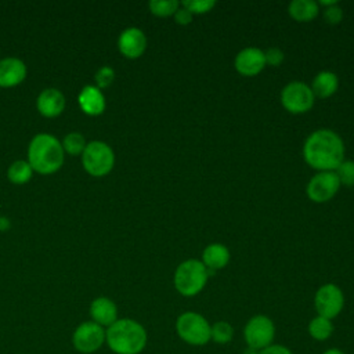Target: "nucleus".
I'll list each match as a JSON object with an SVG mask.
<instances>
[{"mask_svg":"<svg viewBox=\"0 0 354 354\" xmlns=\"http://www.w3.org/2000/svg\"><path fill=\"white\" fill-rule=\"evenodd\" d=\"M314 307L318 315L328 319L336 318L344 307V295L335 283H325L318 288L314 296Z\"/></svg>","mask_w":354,"mask_h":354,"instance_id":"nucleus-10","label":"nucleus"},{"mask_svg":"<svg viewBox=\"0 0 354 354\" xmlns=\"http://www.w3.org/2000/svg\"><path fill=\"white\" fill-rule=\"evenodd\" d=\"M259 354H293L292 350L283 344H270L268 347L259 351Z\"/></svg>","mask_w":354,"mask_h":354,"instance_id":"nucleus-32","label":"nucleus"},{"mask_svg":"<svg viewBox=\"0 0 354 354\" xmlns=\"http://www.w3.org/2000/svg\"><path fill=\"white\" fill-rule=\"evenodd\" d=\"M243 354H259V351H257V350H253V348L246 347V348H245V351H243Z\"/></svg>","mask_w":354,"mask_h":354,"instance_id":"nucleus-36","label":"nucleus"},{"mask_svg":"<svg viewBox=\"0 0 354 354\" xmlns=\"http://www.w3.org/2000/svg\"><path fill=\"white\" fill-rule=\"evenodd\" d=\"M26 77V65L15 57L0 59V87H14L22 83Z\"/></svg>","mask_w":354,"mask_h":354,"instance_id":"nucleus-15","label":"nucleus"},{"mask_svg":"<svg viewBox=\"0 0 354 354\" xmlns=\"http://www.w3.org/2000/svg\"><path fill=\"white\" fill-rule=\"evenodd\" d=\"M65 97L64 94L54 87L46 88L43 90L36 101V106L37 111L40 112V115L46 116V118H55L58 115L62 113V111L65 109Z\"/></svg>","mask_w":354,"mask_h":354,"instance_id":"nucleus-16","label":"nucleus"},{"mask_svg":"<svg viewBox=\"0 0 354 354\" xmlns=\"http://www.w3.org/2000/svg\"><path fill=\"white\" fill-rule=\"evenodd\" d=\"M234 339V326L227 321H217L210 325V340L217 344H227Z\"/></svg>","mask_w":354,"mask_h":354,"instance_id":"nucleus-23","label":"nucleus"},{"mask_svg":"<svg viewBox=\"0 0 354 354\" xmlns=\"http://www.w3.org/2000/svg\"><path fill=\"white\" fill-rule=\"evenodd\" d=\"M176 332L189 346H205L210 342V324L195 311H185L177 317Z\"/></svg>","mask_w":354,"mask_h":354,"instance_id":"nucleus-5","label":"nucleus"},{"mask_svg":"<svg viewBox=\"0 0 354 354\" xmlns=\"http://www.w3.org/2000/svg\"><path fill=\"white\" fill-rule=\"evenodd\" d=\"M288 12L297 22H308L318 15L319 6L314 0H293L288 6Z\"/></svg>","mask_w":354,"mask_h":354,"instance_id":"nucleus-20","label":"nucleus"},{"mask_svg":"<svg viewBox=\"0 0 354 354\" xmlns=\"http://www.w3.org/2000/svg\"><path fill=\"white\" fill-rule=\"evenodd\" d=\"M149 11L160 18H167L174 15L177 8L180 7V3L177 0H151L148 3Z\"/></svg>","mask_w":354,"mask_h":354,"instance_id":"nucleus-25","label":"nucleus"},{"mask_svg":"<svg viewBox=\"0 0 354 354\" xmlns=\"http://www.w3.org/2000/svg\"><path fill=\"white\" fill-rule=\"evenodd\" d=\"M180 4L184 8H187L192 15H195V14L209 12L216 6V1H213V0H185Z\"/></svg>","mask_w":354,"mask_h":354,"instance_id":"nucleus-27","label":"nucleus"},{"mask_svg":"<svg viewBox=\"0 0 354 354\" xmlns=\"http://www.w3.org/2000/svg\"><path fill=\"white\" fill-rule=\"evenodd\" d=\"M65 152L62 144L51 134H36L28 147V162L33 171L53 174L61 169Z\"/></svg>","mask_w":354,"mask_h":354,"instance_id":"nucleus-3","label":"nucleus"},{"mask_svg":"<svg viewBox=\"0 0 354 354\" xmlns=\"http://www.w3.org/2000/svg\"><path fill=\"white\" fill-rule=\"evenodd\" d=\"M275 337V325L272 319L264 314H256L245 324L243 340L249 348L263 350L272 344Z\"/></svg>","mask_w":354,"mask_h":354,"instance_id":"nucleus-7","label":"nucleus"},{"mask_svg":"<svg viewBox=\"0 0 354 354\" xmlns=\"http://www.w3.org/2000/svg\"><path fill=\"white\" fill-rule=\"evenodd\" d=\"M234 66L243 76H256L266 68L264 51L257 47H246L236 54Z\"/></svg>","mask_w":354,"mask_h":354,"instance_id":"nucleus-12","label":"nucleus"},{"mask_svg":"<svg viewBox=\"0 0 354 354\" xmlns=\"http://www.w3.org/2000/svg\"><path fill=\"white\" fill-rule=\"evenodd\" d=\"M322 354H346L343 350L340 348H336V347H330L328 350H325Z\"/></svg>","mask_w":354,"mask_h":354,"instance_id":"nucleus-35","label":"nucleus"},{"mask_svg":"<svg viewBox=\"0 0 354 354\" xmlns=\"http://www.w3.org/2000/svg\"><path fill=\"white\" fill-rule=\"evenodd\" d=\"M201 261L210 272L221 270L230 263V250L221 243H210L203 249Z\"/></svg>","mask_w":354,"mask_h":354,"instance_id":"nucleus-18","label":"nucleus"},{"mask_svg":"<svg viewBox=\"0 0 354 354\" xmlns=\"http://www.w3.org/2000/svg\"><path fill=\"white\" fill-rule=\"evenodd\" d=\"M73 348L80 354H94L105 344V328L90 321L80 322L71 337Z\"/></svg>","mask_w":354,"mask_h":354,"instance_id":"nucleus-8","label":"nucleus"},{"mask_svg":"<svg viewBox=\"0 0 354 354\" xmlns=\"http://www.w3.org/2000/svg\"><path fill=\"white\" fill-rule=\"evenodd\" d=\"M173 17H174V21H176L178 25H183V26L191 24V21H192V18H194V15H192L187 8H184L181 4H180V7L177 8V11L174 12Z\"/></svg>","mask_w":354,"mask_h":354,"instance_id":"nucleus-31","label":"nucleus"},{"mask_svg":"<svg viewBox=\"0 0 354 354\" xmlns=\"http://www.w3.org/2000/svg\"><path fill=\"white\" fill-rule=\"evenodd\" d=\"M337 87H339V79L336 73L330 71H321L319 73H317L310 86L314 97H318V98H329L337 91Z\"/></svg>","mask_w":354,"mask_h":354,"instance_id":"nucleus-19","label":"nucleus"},{"mask_svg":"<svg viewBox=\"0 0 354 354\" xmlns=\"http://www.w3.org/2000/svg\"><path fill=\"white\" fill-rule=\"evenodd\" d=\"M88 314L91 321L98 324L102 328L111 326L115 321H118V307L113 300L105 296L95 297L88 307Z\"/></svg>","mask_w":354,"mask_h":354,"instance_id":"nucleus-14","label":"nucleus"},{"mask_svg":"<svg viewBox=\"0 0 354 354\" xmlns=\"http://www.w3.org/2000/svg\"><path fill=\"white\" fill-rule=\"evenodd\" d=\"M10 227V221L7 217L0 216V231H6Z\"/></svg>","mask_w":354,"mask_h":354,"instance_id":"nucleus-34","label":"nucleus"},{"mask_svg":"<svg viewBox=\"0 0 354 354\" xmlns=\"http://www.w3.org/2000/svg\"><path fill=\"white\" fill-rule=\"evenodd\" d=\"M32 167L26 160H15L8 166L7 177L14 184H25L32 177Z\"/></svg>","mask_w":354,"mask_h":354,"instance_id":"nucleus-22","label":"nucleus"},{"mask_svg":"<svg viewBox=\"0 0 354 354\" xmlns=\"http://www.w3.org/2000/svg\"><path fill=\"white\" fill-rule=\"evenodd\" d=\"M324 15V19L326 24L329 25H337L342 22L343 19V10L336 4V6H332V7H328L324 10L322 12Z\"/></svg>","mask_w":354,"mask_h":354,"instance_id":"nucleus-29","label":"nucleus"},{"mask_svg":"<svg viewBox=\"0 0 354 354\" xmlns=\"http://www.w3.org/2000/svg\"><path fill=\"white\" fill-rule=\"evenodd\" d=\"M264 58H266V65L270 66H279L283 62V53L278 47H271L267 51H264Z\"/></svg>","mask_w":354,"mask_h":354,"instance_id":"nucleus-30","label":"nucleus"},{"mask_svg":"<svg viewBox=\"0 0 354 354\" xmlns=\"http://www.w3.org/2000/svg\"><path fill=\"white\" fill-rule=\"evenodd\" d=\"M210 271L201 260L189 259L180 263L174 271V288L185 297L196 296L207 283Z\"/></svg>","mask_w":354,"mask_h":354,"instance_id":"nucleus-4","label":"nucleus"},{"mask_svg":"<svg viewBox=\"0 0 354 354\" xmlns=\"http://www.w3.org/2000/svg\"><path fill=\"white\" fill-rule=\"evenodd\" d=\"M82 163L90 176L102 177L113 169L115 153L106 142L94 140L86 145L82 153Z\"/></svg>","mask_w":354,"mask_h":354,"instance_id":"nucleus-6","label":"nucleus"},{"mask_svg":"<svg viewBox=\"0 0 354 354\" xmlns=\"http://www.w3.org/2000/svg\"><path fill=\"white\" fill-rule=\"evenodd\" d=\"M307 330H308V335H310L314 340H317V342H325V340H328V339L333 335L335 326H333L332 319H328V318H325V317L317 315V317H314V318L308 322Z\"/></svg>","mask_w":354,"mask_h":354,"instance_id":"nucleus-21","label":"nucleus"},{"mask_svg":"<svg viewBox=\"0 0 354 354\" xmlns=\"http://www.w3.org/2000/svg\"><path fill=\"white\" fill-rule=\"evenodd\" d=\"M77 102L80 109L90 116L101 115L106 106L105 97L97 86H84L77 95Z\"/></svg>","mask_w":354,"mask_h":354,"instance_id":"nucleus-17","label":"nucleus"},{"mask_svg":"<svg viewBox=\"0 0 354 354\" xmlns=\"http://www.w3.org/2000/svg\"><path fill=\"white\" fill-rule=\"evenodd\" d=\"M317 4H318V6H322V7H325V8H328V7L336 6L337 1H336V0H319V1H317Z\"/></svg>","mask_w":354,"mask_h":354,"instance_id":"nucleus-33","label":"nucleus"},{"mask_svg":"<svg viewBox=\"0 0 354 354\" xmlns=\"http://www.w3.org/2000/svg\"><path fill=\"white\" fill-rule=\"evenodd\" d=\"M340 185L354 187V160H343L335 170Z\"/></svg>","mask_w":354,"mask_h":354,"instance_id":"nucleus-26","label":"nucleus"},{"mask_svg":"<svg viewBox=\"0 0 354 354\" xmlns=\"http://www.w3.org/2000/svg\"><path fill=\"white\" fill-rule=\"evenodd\" d=\"M61 144H62L64 152H66L71 156L82 155L84 148H86V145H87L83 134H80L77 131H72V133L66 134Z\"/></svg>","mask_w":354,"mask_h":354,"instance_id":"nucleus-24","label":"nucleus"},{"mask_svg":"<svg viewBox=\"0 0 354 354\" xmlns=\"http://www.w3.org/2000/svg\"><path fill=\"white\" fill-rule=\"evenodd\" d=\"M340 183L335 171H318L307 184V195L315 203L330 201L339 191Z\"/></svg>","mask_w":354,"mask_h":354,"instance_id":"nucleus-11","label":"nucleus"},{"mask_svg":"<svg viewBox=\"0 0 354 354\" xmlns=\"http://www.w3.org/2000/svg\"><path fill=\"white\" fill-rule=\"evenodd\" d=\"M315 97L308 84L303 82H290L281 91V104L282 106L293 113H306L314 105Z\"/></svg>","mask_w":354,"mask_h":354,"instance_id":"nucleus-9","label":"nucleus"},{"mask_svg":"<svg viewBox=\"0 0 354 354\" xmlns=\"http://www.w3.org/2000/svg\"><path fill=\"white\" fill-rule=\"evenodd\" d=\"M303 158L310 167L318 171H335L344 160L343 140L333 130H315L304 142Z\"/></svg>","mask_w":354,"mask_h":354,"instance_id":"nucleus-1","label":"nucleus"},{"mask_svg":"<svg viewBox=\"0 0 354 354\" xmlns=\"http://www.w3.org/2000/svg\"><path fill=\"white\" fill-rule=\"evenodd\" d=\"M113 79H115V71L111 66H102L95 73V83L100 90L111 86Z\"/></svg>","mask_w":354,"mask_h":354,"instance_id":"nucleus-28","label":"nucleus"},{"mask_svg":"<svg viewBox=\"0 0 354 354\" xmlns=\"http://www.w3.org/2000/svg\"><path fill=\"white\" fill-rule=\"evenodd\" d=\"M147 343V329L136 319L118 318L105 329V344L115 354H140Z\"/></svg>","mask_w":354,"mask_h":354,"instance_id":"nucleus-2","label":"nucleus"},{"mask_svg":"<svg viewBox=\"0 0 354 354\" xmlns=\"http://www.w3.org/2000/svg\"><path fill=\"white\" fill-rule=\"evenodd\" d=\"M118 48L126 58L136 59L141 57L147 48V36L138 28H127L119 35Z\"/></svg>","mask_w":354,"mask_h":354,"instance_id":"nucleus-13","label":"nucleus"}]
</instances>
